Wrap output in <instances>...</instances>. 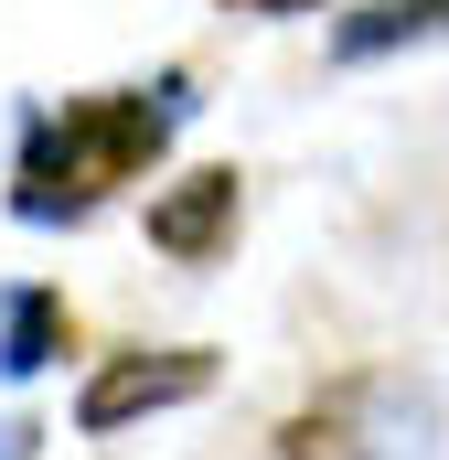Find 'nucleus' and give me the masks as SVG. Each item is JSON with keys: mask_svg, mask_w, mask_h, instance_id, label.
<instances>
[{"mask_svg": "<svg viewBox=\"0 0 449 460\" xmlns=\"http://www.w3.org/2000/svg\"><path fill=\"white\" fill-rule=\"evenodd\" d=\"M182 75L161 86H86L65 108L22 118V161H11V215L22 226H86L97 204H118L128 182L161 172L172 128H182Z\"/></svg>", "mask_w": 449, "mask_h": 460, "instance_id": "f257e3e1", "label": "nucleus"}, {"mask_svg": "<svg viewBox=\"0 0 449 460\" xmlns=\"http://www.w3.org/2000/svg\"><path fill=\"white\" fill-rule=\"evenodd\" d=\"M428 450H439V385L407 364H342L278 418V460H428Z\"/></svg>", "mask_w": 449, "mask_h": 460, "instance_id": "f03ea898", "label": "nucleus"}, {"mask_svg": "<svg viewBox=\"0 0 449 460\" xmlns=\"http://www.w3.org/2000/svg\"><path fill=\"white\" fill-rule=\"evenodd\" d=\"M215 385H224L215 343H118V353H97L86 385H75V429H86V439H118V429H139V418L204 407Z\"/></svg>", "mask_w": 449, "mask_h": 460, "instance_id": "7ed1b4c3", "label": "nucleus"}, {"mask_svg": "<svg viewBox=\"0 0 449 460\" xmlns=\"http://www.w3.org/2000/svg\"><path fill=\"white\" fill-rule=\"evenodd\" d=\"M150 246L172 257V268H215L224 246H235V226H246V172L235 161H193V172H172L161 193H150Z\"/></svg>", "mask_w": 449, "mask_h": 460, "instance_id": "20e7f679", "label": "nucleus"}, {"mask_svg": "<svg viewBox=\"0 0 449 460\" xmlns=\"http://www.w3.org/2000/svg\"><path fill=\"white\" fill-rule=\"evenodd\" d=\"M65 353H75V300H65L54 279H11V289H0V375L32 385V375L65 364Z\"/></svg>", "mask_w": 449, "mask_h": 460, "instance_id": "39448f33", "label": "nucleus"}, {"mask_svg": "<svg viewBox=\"0 0 449 460\" xmlns=\"http://www.w3.org/2000/svg\"><path fill=\"white\" fill-rule=\"evenodd\" d=\"M449 43V0H353L332 11V65H385V54H418Z\"/></svg>", "mask_w": 449, "mask_h": 460, "instance_id": "423d86ee", "label": "nucleus"}, {"mask_svg": "<svg viewBox=\"0 0 449 460\" xmlns=\"http://www.w3.org/2000/svg\"><path fill=\"white\" fill-rule=\"evenodd\" d=\"M224 11H257V22H289V11H342V0H224Z\"/></svg>", "mask_w": 449, "mask_h": 460, "instance_id": "0eeeda50", "label": "nucleus"}]
</instances>
